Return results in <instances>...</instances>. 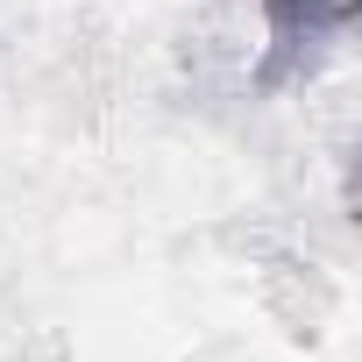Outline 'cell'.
<instances>
[{
    "instance_id": "obj_1",
    "label": "cell",
    "mask_w": 362,
    "mask_h": 362,
    "mask_svg": "<svg viewBox=\"0 0 362 362\" xmlns=\"http://www.w3.org/2000/svg\"><path fill=\"white\" fill-rule=\"evenodd\" d=\"M256 8H263V36H270L263 78H284L291 64H305L313 50H327L355 29L362 0H256Z\"/></svg>"
}]
</instances>
